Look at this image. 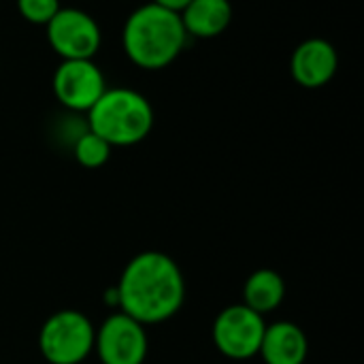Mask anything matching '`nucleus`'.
<instances>
[{"mask_svg":"<svg viewBox=\"0 0 364 364\" xmlns=\"http://www.w3.org/2000/svg\"><path fill=\"white\" fill-rule=\"evenodd\" d=\"M151 2H154V4H160V6H164V9H168V11L181 13L183 6H186L190 0H151Z\"/></svg>","mask_w":364,"mask_h":364,"instance_id":"obj_15","label":"nucleus"},{"mask_svg":"<svg viewBox=\"0 0 364 364\" xmlns=\"http://www.w3.org/2000/svg\"><path fill=\"white\" fill-rule=\"evenodd\" d=\"M96 328L90 318L75 309L49 316L38 335V348L49 364H81L94 350Z\"/></svg>","mask_w":364,"mask_h":364,"instance_id":"obj_4","label":"nucleus"},{"mask_svg":"<svg viewBox=\"0 0 364 364\" xmlns=\"http://www.w3.org/2000/svg\"><path fill=\"white\" fill-rule=\"evenodd\" d=\"M111 145L98 136L96 132H92L90 128L83 130L75 141H73V151H75V160L85 166V168H100L102 164H107V160L111 158Z\"/></svg>","mask_w":364,"mask_h":364,"instance_id":"obj_13","label":"nucleus"},{"mask_svg":"<svg viewBox=\"0 0 364 364\" xmlns=\"http://www.w3.org/2000/svg\"><path fill=\"white\" fill-rule=\"evenodd\" d=\"M105 75L92 60H62L53 75V94L70 111H90L105 94Z\"/></svg>","mask_w":364,"mask_h":364,"instance_id":"obj_8","label":"nucleus"},{"mask_svg":"<svg viewBox=\"0 0 364 364\" xmlns=\"http://www.w3.org/2000/svg\"><path fill=\"white\" fill-rule=\"evenodd\" d=\"M186 34L198 38L220 36L232 19V6L228 0H190L179 13Z\"/></svg>","mask_w":364,"mask_h":364,"instance_id":"obj_11","label":"nucleus"},{"mask_svg":"<svg viewBox=\"0 0 364 364\" xmlns=\"http://www.w3.org/2000/svg\"><path fill=\"white\" fill-rule=\"evenodd\" d=\"M60 0H17V11L30 23H49V19L60 11Z\"/></svg>","mask_w":364,"mask_h":364,"instance_id":"obj_14","label":"nucleus"},{"mask_svg":"<svg viewBox=\"0 0 364 364\" xmlns=\"http://www.w3.org/2000/svg\"><path fill=\"white\" fill-rule=\"evenodd\" d=\"M147 348L145 326L122 311L111 314L94 335V350L102 364H143Z\"/></svg>","mask_w":364,"mask_h":364,"instance_id":"obj_6","label":"nucleus"},{"mask_svg":"<svg viewBox=\"0 0 364 364\" xmlns=\"http://www.w3.org/2000/svg\"><path fill=\"white\" fill-rule=\"evenodd\" d=\"M284 296H286L284 277L273 269L254 271L243 286V305L260 316L275 311L284 303Z\"/></svg>","mask_w":364,"mask_h":364,"instance_id":"obj_12","label":"nucleus"},{"mask_svg":"<svg viewBox=\"0 0 364 364\" xmlns=\"http://www.w3.org/2000/svg\"><path fill=\"white\" fill-rule=\"evenodd\" d=\"M309 352L307 337L294 322L267 324L258 354L264 364H303Z\"/></svg>","mask_w":364,"mask_h":364,"instance_id":"obj_10","label":"nucleus"},{"mask_svg":"<svg viewBox=\"0 0 364 364\" xmlns=\"http://www.w3.org/2000/svg\"><path fill=\"white\" fill-rule=\"evenodd\" d=\"M337 66H339L337 51L324 38L303 41L294 49L292 60H290V73L294 81L309 90L331 83V79L337 73Z\"/></svg>","mask_w":364,"mask_h":364,"instance_id":"obj_9","label":"nucleus"},{"mask_svg":"<svg viewBox=\"0 0 364 364\" xmlns=\"http://www.w3.org/2000/svg\"><path fill=\"white\" fill-rule=\"evenodd\" d=\"M47 41L62 60H92L100 47V28L79 9H60L47 23Z\"/></svg>","mask_w":364,"mask_h":364,"instance_id":"obj_7","label":"nucleus"},{"mask_svg":"<svg viewBox=\"0 0 364 364\" xmlns=\"http://www.w3.org/2000/svg\"><path fill=\"white\" fill-rule=\"evenodd\" d=\"M267 322L250 307L230 305L222 309L213 322L215 348L232 360H247L258 354Z\"/></svg>","mask_w":364,"mask_h":364,"instance_id":"obj_5","label":"nucleus"},{"mask_svg":"<svg viewBox=\"0 0 364 364\" xmlns=\"http://www.w3.org/2000/svg\"><path fill=\"white\" fill-rule=\"evenodd\" d=\"M87 126L111 147L136 145L154 126V109L149 100L134 90H105L87 111Z\"/></svg>","mask_w":364,"mask_h":364,"instance_id":"obj_3","label":"nucleus"},{"mask_svg":"<svg viewBox=\"0 0 364 364\" xmlns=\"http://www.w3.org/2000/svg\"><path fill=\"white\" fill-rule=\"evenodd\" d=\"M117 309L136 322L160 324L183 305L186 282L177 262L162 252L136 254L124 269L117 286Z\"/></svg>","mask_w":364,"mask_h":364,"instance_id":"obj_1","label":"nucleus"},{"mask_svg":"<svg viewBox=\"0 0 364 364\" xmlns=\"http://www.w3.org/2000/svg\"><path fill=\"white\" fill-rule=\"evenodd\" d=\"M186 36L179 13L149 2L128 17L124 26V51L136 66L160 70L181 53Z\"/></svg>","mask_w":364,"mask_h":364,"instance_id":"obj_2","label":"nucleus"}]
</instances>
